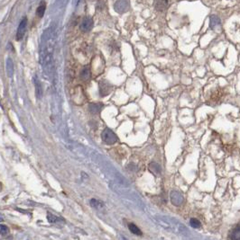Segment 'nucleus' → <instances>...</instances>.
Masks as SVG:
<instances>
[{
	"mask_svg": "<svg viewBox=\"0 0 240 240\" xmlns=\"http://www.w3.org/2000/svg\"><path fill=\"white\" fill-rule=\"evenodd\" d=\"M170 200H171V202L174 206L179 207L183 203L184 197H183V194L181 192H179L177 190H173L170 193Z\"/></svg>",
	"mask_w": 240,
	"mask_h": 240,
	"instance_id": "obj_5",
	"label": "nucleus"
},
{
	"mask_svg": "<svg viewBox=\"0 0 240 240\" xmlns=\"http://www.w3.org/2000/svg\"><path fill=\"white\" fill-rule=\"evenodd\" d=\"M149 170L154 174L159 175L161 174V172H162V167H161V166L158 163H156V162H151L149 164Z\"/></svg>",
	"mask_w": 240,
	"mask_h": 240,
	"instance_id": "obj_13",
	"label": "nucleus"
},
{
	"mask_svg": "<svg viewBox=\"0 0 240 240\" xmlns=\"http://www.w3.org/2000/svg\"><path fill=\"white\" fill-rule=\"evenodd\" d=\"M33 84L35 86V96L37 99H41L43 97V87L37 76H34L33 77Z\"/></svg>",
	"mask_w": 240,
	"mask_h": 240,
	"instance_id": "obj_10",
	"label": "nucleus"
},
{
	"mask_svg": "<svg viewBox=\"0 0 240 240\" xmlns=\"http://www.w3.org/2000/svg\"><path fill=\"white\" fill-rule=\"evenodd\" d=\"M69 1L70 0H56V2L54 3V8L57 10L64 8L69 3Z\"/></svg>",
	"mask_w": 240,
	"mask_h": 240,
	"instance_id": "obj_18",
	"label": "nucleus"
},
{
	"mask_svg": "<svg viewBox=\"0 0 240 240\" xmlns=\"http://www.w3.org/2000/svg\"><path fill=\"white\" fill-rule=\"evenodd\" d=\"M155 220L157 221V223H159L161 227L164 228L165 229L177 233V234H186L187 228L182 225L179 221L175 220L172 218L167 216H160L157 215L155 216Z\"/></svg>",
	"mask_w": 240,
	"mask_h": 240,
	"instance_id": "obj_2",
	"label": "nucleus"
},
{
	"mask_svg": "<svg viewBox=\"0 0 240 240\" xmlns=\"http://www.w3.org/2000/svg\"><path fill=\"white\" fill-rule=\"evenodd\" d=\"M45 9H46V5H45V4H41V5L38 6L37 10H36V15H37L39 17H43V15H44V13H45Z\"/></svg>",
	"mask_w": 240,
	"mask_h": 240,
	"instance_id": "obj_21",
	"label": "nucleus"
},
{
	"mask_svg": "<svg viewBox=\"0 0 240 240\" xmlns=\"http://www.w3.org/2000/svg\"><path fill=\"white\" fill-rule=\"evenodd\" d=\"M56 44V25L51 24L42 34L40 44V62L48 79L54 76V53Z\"/></svg>",
	"mask_w": 240,
	"mask_h": 240,
	"instance_id": "obj_1",
	"label": "nucleus"
},
{
	"mask_svg": "<svg viewBox=\"0 0 240 240\" xmlns=\"http://www.w3.org/2000/svg\"><path fill=\"white\" fill-rule=\"evenodd\" d=\"M90 205L98 211H102L105 208V203L99 200H97V199H91L90 200Z\"/></svg>",
	"mask_w": 240,
	"mask_h": 240,
	"instance_id": "obj_14",
	"label": "nucleus"
},
{
	"mask_svg": "<svg viewBox=\"0 0 240 240\" xmlns=\"http://www.w3.org/2000/svg\"><path fill=\"white\" fill-rule=\"evenodd\" d=\"M170 0H154V7L158 12H163L168 8Z\"/></svg>",
	"mask_w": 240,
	"mask_h": 240,
	"instance_id": "obj_8",
	"label": "nucleus"
},
{
	"mask_svg": "<svg viewBox=\"0 0 240 240\" xmlns=\"http://www.w3.org/2000/svg\"><path fill=\"white\" fill-rule=\"evenodd\" d=\"M93 25H94V22H93L92 18L89 17V16H87V17H85V18L82 20V22H81V24H80V30H81V32H89V31L92 30Z\"/></svg>",
	"mask_w": 240,
	"mask_h": 240,
	"instance_id": "obj_6",
	"label": "nucleus"
},
{
	"mask_svg": "<svg viewBox=\"0 0 240 240\" xmlns=\"http://www.w3.org/2000/svg\"><path fill=\"white\" fill-rule=\"evenodd\" d=\"M219 24H220V18L216 15H210V27L211 29H214L217 26H218Z\"/></svg>",
	"mask_w": 240,
	"mask_h": 240,
	"instance_id": "obj_16",
	"label": "nucleus"
},
{
	"mask_svg": "<svg viewBox=\"0 0 240 240\" xmlns=\"http://www.w3.org/2000/svg\"><path fill=\"white\" fill-rule=\"evenodd\" d=\"M80 79L83 80V81H88L90 76H91V72H90V68L89 65H86L84 66V68L81 69L80 74Z\"/></svg>",
	"mask_w": 240,
	"mask_h": 240,
	"instance_id": "obj_11",
	"label": "nucleus"
},
{
	"mask_svg": "<svg viewBox=\"0 0 240 240\" xmlns=\"http://www.w3.org/2000/svg\"><path fill=\"white\" fill-rule=\"evenodd\" d=\"M111 89H112V86L107 81L103 80L99 82V93L101 96H106L109 95Z\"/></svg>",
	"mask_w": 240,
	"mask_h": 240,
	"instance_id": "obj_9",
	"label": "nucleus"
},
{
	"mask_svg": "<svg viewBox=\"0 0 240 240\" xmlns=\"http://www.w3.org/2000/svg\"><path fill=\"white\" fill-rule=\"evenodd\" d=\"M9 233V228L3 224H0V235L2 236H6Z\"/></svg>",
	"mask_w": 240,
	"mask_h": 240,
	"instance_id": "obj_23",
	"label": "nucleus"
},
{
	"mask_svg": "<svg viewBox=\"0 0 240 240\" xmlns=\"http://www.w3.org/2000/svg\"><path fill=\"white\" fill-rule=\"evenodd\" d=\"M26 27H27V18L26 17H24L20 24H19V26L17 28V32H16V40L17 41H20L21 39H23L25 33H26Z\"/></svg>",
	"mask_w": 240,
	"mask_h": 240,
	"instance_id": "obj_7",
	"label": "nucleus"
},
{
	"mask_svg": "<svg viewBox=\"0 0 240 240\" xmlns=\"http://www.w3.org/2000/svg\"><path fill=\"white\" fill-rule=\"evenodd\" d=\"M119 237H120V240H127V238H125L124 236H122V235H120Z\"/></svg>",
	"mask_w": 240,
	"mask_h": 240,
	"instance_id": "obj_24",
	"label": "nucleus"
},
{
	"mask_svg": "<svg viewBox=\"0 0 240 240\" xmlns=\"http://www.w3.org/2000/svg\"><path fill=\"white\" fill-rule=\"evenodd\" d=\"M5 69H6V75L9 77H12L14 75V71H15V68H14V63L13 60L11 59V58H7L6 61H5Z\"/></svg>",
	"mask_w": 240,
	"mask_h": 240,
	"instance_id": "obj_12",
	"label": "nucleus"
},
{
	"mask_svg": "<svg viewBox=\"0 0 240 240\" xmlns=\"http://www.w3.org/2000/svg\"><path fill=\"white\" fill-rule=\"evenodd\" d=\"M128 228L131 231V233H133V234L136 235V236H142V231L140 230V228L137 226H135L134 224H133V223L128 224Z\"/></svg>",
	"mask_w": 240,
	"mask_h": 240,
	"instance_id": "obj_19",
	"label": "nucleus"
},
{
	"mask_svg": "<svg viewBox=\"0 0 240 240\" xmlns=\"http://www.w3.org/2000/svg\"><path fill=\"white\" fill-rule=\"evenodd\" d=\"M101 138H102V140L107 143L108 145H112L115 144L117 140H118V138L117 136L116 135V133L111 130L110 129H105L102 133H101Z\"/></svg>",
	"mask_w": 240,
	"mask_h": 240,
	"instance_id": "obj_3",
	"label": "nucleus"
},
{
	"mask_svg": "<svg viewBox=\"0 0 240 240\" xmlns=\"http://www.w3.org/2000/svg\"><path fill=\"white\" fill-rule=\"evenodd\" d=\"M130 8L129 0H117L114 4V9L118 14H124Z\"/></svg>",
	"mask_w": 240,
	"mask_h": 240,
	"instance_id": "obj_4",
	"label": "nucleus"
},
{
	"mask_svg": "<svg viewBox=\"0 0 240 240\" xmlns=\"http://www.w3.org/2000/svg\"><path fill=\"white\" fill-rule=\"evenodd\" d=\"M230 238L231 240H240V226L238 224L235 228L230 233Z\"/></svg>",
	"mask_w": 240,
	"mask_h": 240,
	"instance_id": "obj_17",
	"label": "nucleus"
},
{
	"mask_svg": "<svg viewBox=\"0 0 240 240\" xmlns=\"http://www.w3.org/2000/svg\"><path fill=\"white\" fill-rule=\"evenodd\" d=\"M190 225L193 228H200L201 227L200 221L198 218H192L190 219Z\"/></svg>",
	"mask_w": 240,
	"mask_h": 240,
	"instance_id": "obj_20",
	"label": "nucleus"
},
{
	"mask_svg": "<svg viewBox=\"0 0 240 240\" xmlns=\"http://www.w3.org/2000/svg\"><path fill=\"white\" fill-rule=\"evenodd\" d=\"M0 189H1V184H0Z\"/></svg>",
	"mask_w": 240,
	"mask_h": 240,
	"instance_id": "obj_25",
	"label": "nucleus"
},
{
	"mask_svg": "<svg viewBox=\"0 0 240 240\" xmlns=\"http://www.w3.org/2000/svg\"><path fill=\"white\" fill-rule=\"evenodd\" d=\"M102 107H103V105L100 104V103H92L89 104V110L93 114L99 113L101 109H102Z\"/></svg>",
	"mask_w": 240,
	"mask_h": 240,
	"instance_id": "obj_15",
	"label": "nucleus"
},
{
	"mask_svg": "<svg viewBox=\"0 0 240 240\" xmlns=\"http://www.w3.org/2000/svg\"><path fill=\"white\" fill-rule=\"evenodd\" d=\"M47 218H48V221L50 223H56V222H59V221H63V219H61V218H58L54 214H51L50 212L47 214Z\"/></svg>",
	"mask_w": 240,
	"mask_h": 240,
	"instance_id": "obj_22",
	"label": "nucleus"
}]
</instances>
